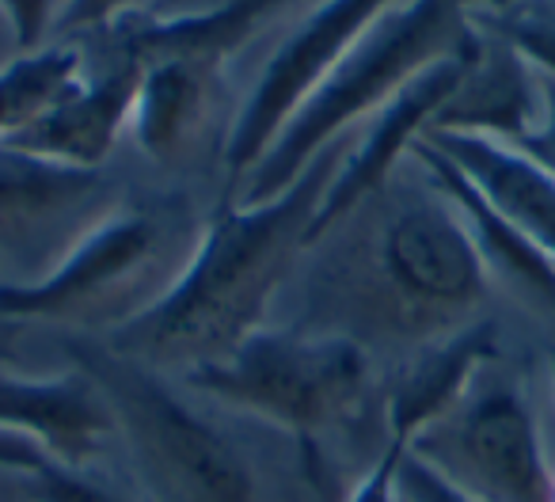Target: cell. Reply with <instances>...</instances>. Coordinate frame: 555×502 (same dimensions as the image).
Instances as JSON below:
<instances>
[{
	"label": "cell",
	"instance_id": "1",
	"mask_svg": "<svg viewBox=\"0 0 555 502\" xmlns=\"http://www.w3.org/2000/svg\"><path fill=\"white\" fill-rule=\"evenodd\" d=\"M347 156V138L327 145L294 186L267 202H224L202 221L183 274L145 312L107 335L115 355L179 377L221 362L247 335L267 327L270 305L309 256L312 217Z\"/></svg>",
	"mask_w": 555,
	"mask_h": 502
},
{
	"label": "cell",
	"instance_id": "2",
	"mask_svg": "<svg viewBox=\"0 0 555 502\" xmlns=\"http://www.w3.org/2000/svg\"><path fill=\"white\" fill-rule=\"evenodd\" d=\"M377 198L385 206L370 236L362 232L312 274V301L289 324L403 355L476 324L491 286L453 202L430 179L400 191L392 179Z\"/></svg>",
	"mask_w": 555,
	"mask_h": 502
},
{
	"label": "cell",
	"instance_id": "3",
	"mask_svg": "<svg viewBox=\"0 0 555 502\" xmlns=\"http://www.w3.org/2000/svg\"><path fill=\"white\" fill-rule=\"evenodd\" d=\"M183 385L289 434L312 472L362 476L388 449L385 377L347 335L267 324L221 362L183 373Z\"/></svg>",
	"mask_w": 555,
	"mask_h": 502
},
{
	"label": "cell",
	"instance_id": "4",
	"mask_svg": "<svg viewBox=\"0 0 555 502\" xmlns=\"http://www.w3.org/2000/svg\"><path fill=\"white\" fill-rule=\"evenodd\" d=\"M202 221L186 198H149L107 209L35 282L0 286V320L115 332L145 312L183 274Z\"/></svg>",
	"mask_w": 555,
	"mask_h": 502
},
{
	"label": "cell",
	"instance_id": "5",
	"mask_svg": "<svg viewBox=\"0 0 555 502\" xmlns=\"http://www.w3.org/2000/svg\"><path fill=\"white\" fill-rule=\"evenodd\" d=\"M472 0H403L370 27L362 42L294 111L262 160L232 186V202H267L297 183L327 145L370 123L418 73L472 39Z\"/></svg>",
	"mask_w": 555,
	"mask_h": 502
},
{
	"label": "cell",
	"instance_id": "6",
	"mask_svg": "<svg viewBox=\"0 0 555 502\" xmlns=\"http://www.w3.org/2000/svg\"><path fill=\"white\" fill-rule=\"evenodd\" d=\"M65 350L107 403L111 438L122 441L141 502H267L236 441L194 411L164 373L115 355L92 335H77Z\"/></svg>",
	"mask_w": 555,
	"mask_h": 502
},
{
	"label": "cell",
	"instance_id": "7",
	"mask_svg": "<svg viewBox=\"0 0 555 502\" xmlns=\"http://www.w3.org/2000/svg\"><path fill=\"white\" fill-rule=\"evenodd\" d=\"M408 453L468 502H552L555 468L537 411L491 365Z\"/></svg>",
	"mask_w": 555,
	"mask_h": 502
},
{
	"label": "cell",
	"instance_id": "8",
	"mask_svg": "<svg viewBox=\"0 0 555 502\" xmlns=\"http://www.w3.org/2000/svg\"><path fill=\"white\" fill-rule=\"evenodd\" d=\"M403 0H324L312 9L286 42L267 57L259 80L244 107L236 111L224 138V168L232 186L262 160L270 141L282 133V126L294 118V111L324 85V77L370 35L385 12H392Z\"/></svg>",
	"mask_w": 555,
	"mask_h": 502
},
{
	"label": "cell",
	"instance_id": "9",
	"mask_svg": "<svg viewBox=\"0 0 555 502\" xmlns=\"http://www.w3.org/2000/svg\"><path fill=\"white\" fill-rule=\"evenodd\" d=\"M472 50H476V31H472V39L464 42L456 54L441 57V62H434L426 73H418L400 95H392V100L370 118V130L347 149L339 171H335L324 198H320V209H317V217H312V232H309L312 247L332 229H339L343 221H350L365 202L377 198V194L392 183L400 160L411 156V149L430 130L434 115H438L441 103H446L449 92L456 88V80L464 77V65H468Z\"/></svg>",
	"mask_w": 555,
	"mask_h": 502
},
{
	"label": "cell",
	"instance_id": "10",
	"mask_svg": "<svg viewBox=\"0 0 555 502\" xmlns=\"http://www.w3.org/2000/svg\"><path fill=\"white\" fill-rule=\"evenodd\" d=\"M141 65L126 57H107L100 73H85L69 95L54 103L47 115L9 138L0 149L57 164V168L100 171L122 133L130 130L133 100H138Z\"/></svg>",
	"mask_w": 555,
	"mask_h": 502
},
{
	"label": "cell",
	"instance_id": "11",
	"mask_svg": "<svg viewBox=\"0 0 555 502\" xmlns=\"http://www.w3.org/2000/svg\"><path fill=\"white\" fill-rule=\"evenodd\" d=\"M411 156H415L418 168L426 171V179H430V183L453 202L456 214H461L464 232H468L472 247H476V256H479V267H483V274H487V286L506 289L525 309L555 317V263L552 259H547L544 252H540V247L434 145H426V141L418 138Z\"/></svg>",
	"mask_w": 555,
	"mask_h": 502
},
{
	"label": "cell",
	"instance_id": "12",
	"mask_svg": "<svg viewBox=\"0 0 555 502\" xmlns=\"http://www.w3.org/2000/svg\"><path fill=\"white\" fill-rule=\"evenodd\" d=\"M544 115V77L509 42L476 27L464 77L441 103L426 133H476L502 145H517L537 130Z\"/></svg>",
	"mask_w": 555,
	"mask_h": 502
},
{
	"label": "cell",
	"instance_id": "13",
	"mask_svg": "<svg viewBox=\"0 0 555 502\" xmlns=\"http://www.w3.org/2000/svg\"><path fill=\"white\" fill-rule=\"evenodd\" d=\"M0 434L27 438L65 464H92L111 438V411L80 370L27 377L0 370Z\"/></svg>",
	"mask_w": 555,
	"mask_h": 502
},
{
	"label": "cell",
	"instance_id": "14",
	"mask_svg": "<svg viewBox=\"0 0 555 502\" xmlns=\"http://www.w3.org/2000/svg\"><path fill=\"white\" fill-rule=\"evenodd\" d=\"M224 65L229 57L171 54L141 69L130 133L149 160L176 164L198 149L221 111Z\"/></svg>",
	"mask_w": 555,
	"mask_h": 502
},
{
	"label": "cell",
	"instance_id": "15",
	"mask_svg": "<svg viewBox=\"0 0 555 502\" xmlns=\"http://www.w3.org/2000/svg\"><path fill=\"white\" fill-rule=\"evenodd\" d=\"M499 358V327L491 320L461 327L438 343L411 350L400 370L385 381V426L388 441H411L441 419L468 385Z\"/></svg>",
	"mask_w": 555,
	"mask_h": 502
},
{
	"label": "cell",
	"instance_id": "16",
	"mask_svg": "<svg viewBox=\"0 0 555 502\" xmlns=\"http://www.w3.org/2000/svg\"><path fill=\"white\" fill-rule=\"evenodd\" d=\"M555 263V179L514 145L476 133H423Z\"/></svg>",
	"mask_w": 555,
	"mask_h": 502
},
{
	"label": "cell",
	"instance_id": "17",
	"mask_svg": "<svg viewBox=\"0 0 555 502\" xmlns=\"http://www.w3.org/2000/svg\"><path fill=\"white\" fill-rule=\"evenodd\" d=\"M103 191H107V179L100 171L57 168V164L0 149V229L4 232L57 221L62 214L100 202Z\"/></svg>",
	"mask_w": 555,
	"mask_h": 502
},
{
	"label": "cell",
	"instance_id": "18",
	"mask_svg": "<svg viewBox=\"0 0 555 502\" xmlns=\"http://www.w3.org/2000/svg\"><path fill=\"white\" fill-rule=\"evenodd\" d=\"M85 80V54L73 42H50L0 69V145L47 115Z\"/></svg>",
	"mask_w": 555,
	"mask_h": 502
},
{
	"label": "cell",
	"instance_id": "19",
	"mask_svg": "<svg viewBox=\"0 0 555 502\" xmlns=\"http://www.w3.org/2000/svg\"><path fill=\"white\" fill-rule=\"evenodd\" d=\"M472 24L509 42L540 77L555 80V0H509L499 9H476Z\"/></svg>",
	"mask_w": 555,
	"mask_h": 502
},
{
	"label": "cell",
	"instance_id": "20",
	"mask_svg": "<svg viewBox=\"0 0 555 502\" xmlns=\"http://www.w3.org/2000/svg\"><path fill=\"white\" fill-rule=\"evenodd\" d=\"M27 499L31 502H138L130 491H122L111 479L95 476L88 464H65V461H47L35 472H27Z\"/></svg>",
	"mask_w": 555,
	"mask_h": 502
},
{
	"label": "cell",
	"instance_id": "21",
	"mask_svg": "<svg viewBox=\"0 0 555 502\" xmlns=\"http://www.w3.org/2000/svg\"><path fill=\"white\" fill-rule=\"evenodd\" d=\"M65 9H69V0H0V16L12 27V39L24 54L47 47Z\"/></svg>",
	"mask_w": 555,
	"mask_h": 502
},
{
	"label": "cell",
	"instance_id": "22",
	"mask_svg": "<svg viewBox=\"0 0 555 502\" xmlns=\"http://www.w3.org/2000/svg\"><path fill=\"white\" fill-rule=\"evenodd\" d=\"M408 456V441L392 438L388 449L350 484L343 502H403L400 494V464Z\"/></svg>",
	"mask_w": 555,
	"mask_h": 502
},
{
	"label": "cell",
	"instance_id": "23",
	"mask_svg": "<svg viewBox=\"0 0 555 502\" xmlns=\"http://www.w3.org/2000/svg\"><path fill=\"white\" fill-rule=\"evenodd\" d=\"M149 0H69V9L57 20L62 35H100L126 16L145 12Z\"/></svg>",
	"mask_w": 555,
	"mask_h": 502
},
{
	"label": "cell",
	"instance_id": "24",
	"mask_svg": "<svg viewBox=\"0 0 555 502\" xmlns=\"http://www.w3.org/2000/svg\"><path fill=\"white\" fill-rule=\"evenodd\" d=\"M514 149L529 156L532 164H540L555 179V80L552 77H544V115H540L537 130L525 133Z\"/></svg>",
	"mask_w": 555,
	"mask_h": 502
},
{
	"label": "cell",
	"instance_id": "25",
	"mask_svg": "<svg viewBox=\"0 0 555 502\" xmlns=\"http://www.w3.org/2000/svg\"><path fill=\"white\" fill-rule=\"evenodd\" d=\"M400 494L403 502H468L464 494H456L449 484H441L426 464H418L415 456H403L400 464Z\"/></svg>",
	"mask_w": 555,
	"mask_h": 502
},
{
	"label": "cell",
	"instance_id": "26",
	"mask_svg": "<svg viewBox=\"0 0 555 502\" xmlns=\"http://www.w3.org/2000/svg\"><path fill=\"white\" fill-rule=\"evenodd\" d=\"M42 461H47V449L42 446H35V441H27V438H12V434H0V468L27 476V472H35Z\"/></svg>",
	"mask_w": 555,
	"mask_h": 502
},
{
	"label": "cell",
	"instance_id": "27",
	"mask_svg": "<svg viewBox=\"0 0 555 502\" xmlns=\"http://www.w3.org/2000/svg\"><path fill=\"white\" fill-rule=\"evenodd\" d=\"M16 362V324L0 320V370H9Z\"/></svg>",
	"mask_w": 555,
	"mask_h": 502
},
{
	"label": "cell",
	"instance_id": "28",
	"mask_svg": "<svg viewBox=\"0 0 555 502\" xmlns=\"http://www.w3.org/2000/svg\"><path fill=\"white\" fill-rule=\"evenodd\" d=\"M499 4H509V0H472V12L476 9H499Z\"/></svg>",
	"mask_w": 555,
	"mask_h": 502
},
{
	"label": "cell",
	"instance_id": "29",
	"mask_svg": "<svg viewBox=\"0 0 555 502\" xmlns=\"http://www.w3.org/2000/svg\"><path fill=\"white\" fill-rule=\"evenodd\" d=\"M547 377H552V400H555V350L547 355Z\"/></svg>",
	"mask_w": 555,
	"mask_h": 502
},
{
	"label": "cell",
	"instance_id": "30",
	"mask_svg": "<svg viewBox=\"0 0 555 502\" xmlns=\"http://www.w3.org/2000/svg\"><path fill=\"white\" fill-rule=\"evenodd\" d=\"M552 502H555V487H552Z\"/></svg>",
	"mask_w": 555,
	"mask_h": 502
}]
</instances>
